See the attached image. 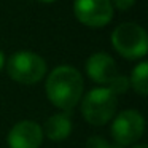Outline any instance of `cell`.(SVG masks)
Masks as SVG:
<instances>
[{"label":"cell","instance_id":"6da1fadb","mask_svg":"<svg viewBox=\"0 0 148 148\" xmlns=\"http://www.w3.org/2000/svg\"><path fill=\"white\" fill-rule=\"evenodd\" d=\"M83 77L72 65H59L49 72L45 91L51 103L64 112H70L83 97Z\"/></svg>","mask_w":148,"mask_h":148},{"label":"cell","instance_id":"7a4b0ae2","mask_svg":"<svg viewBox=\"0 0 148 148\" xmlns=\"http://www.w3.org/2000/svg\"><path fill=\"white\" fill-rule=\"evenodd\" d=\"M118 107V96L108 88H94L81 100V115L89 124L103 126L112 121Z\"/></svg>","mask_w":148,"mask_h":148},{"label":"cell","instance_id":"3957f363","mask_svg":"<svg viewBox=\"0 0 148 148\" xmlns=\"http://www.w3.org/2000/svg\"><path fill=\"white\" fill-rule=\"evenodd\" d=\"M8 77L21 84H35L46 75V62L32 51H18L10 56L7 64Z\"/></svg>","mask_w":148,"mask_h":148},{"label":"cell","instance_id":"277c9868","mask_svg":"<svg viewBox=\"0 0 148 148\" xmlns=\"http://www.w3.org/2000/svg\"><path fill=\"white\" fill-rule=\"evenodd\" d=\"M112 45L126 59H140L148 51V37L142 26L123 23L112 32Z\"/></svg>","mask_w":148,"mask_h":148},{"label":"cell","instance_id":"5b68a950","mask_svg":"<svg viewBox=\"0 0 148 148\" xmlns=\"http://www.w3.org/2000/svg\"><path fill=\"white\" fill-rule=\"evenodd\" d=\"M110 131L118 147H131L143 135L145 118L137 110H123L113 118Z\"/></svg>","mask_w":148,"mask_h":148},{"label":"cell","instance_id":"8992f818","mask_svg":"<svg viewBox=\"0 0 148 148\" xmlns=\"http://www.w3.org/2000/svg\"><path fill=\"white\" fill-rule=\"evenodd\" d=\"M75 18L88 27H103L112 21L113 7L110 0H73Z\"/></svg>","mask_w":148,"mask_h":148},{"label":"cell","instance_id":"52a82bcc","mask_svg":"<svg viewBox=\"0 0 148 148\" xmlns=\"http://www.w3.org/2000/svg\"><path fill=\"white\" fill-rule=\"evenodd\" d=\"M43 137V127L38 123L23 119L10 129L7 142L10 148H40Z\"/></svg>","mask_w":148,"mask_h":148},{"label":"cell","instance_id":"ba28073f","mask_svg":"<svg viewBox=\"0 0 148 148\" xmlns=\"http://www.w3.org/2000/svg\"><path fill=\"white\" fill-rule=\"evenodd\" d=\"M86 73L99 84H110L118 77V65L107 53H94L86 61Z\"/></svg>","mask_w":148,"mask_h":148},{"label":"cell","instance_id":"9c48e42d","mask_svg":"<svg viewBox=\"0 0 148 148\" xmlns=\"http://www.w3.org/2000/svg\"><path fill=\"white\" fill-rule=\"evenodd\" d=\"M72 132V119L69 112L64 113H54L51 115L45 123V129H43V135L53 142H62L70 135Z\"/></svg>","mask_w":148,"mask_h":148},{"label":"cell","instance_id":"30bf717a","mask_svg":"<svg viewBox=\"0 0 148 148\" xmlns=\"http://www.w3.org/2000/svg\"><path fill=\"white\" fill-rule=\"evenodd\" d=\"M129 80V88L135 91L140 96H147L148 94V64L147 62H140L137 64L131 72Z\"/></svg>","mask_w":148,"mask_h":148},{"label":"cell","instance_id":"8fae6325","mask_svg":"<svg viewBox=\"0 0 148 148\" xmlns=\"http://www.w3.org/2000/svg\"><path fill=\"white\" fill-rule=\"evenodd\" d=\"M107 88H108V89L112 91L113 94L119 96V94L126 92V91L129 89V80H127L126 77H123V75H118V77H116Z\"/></svg>","mask_w":148,"mask_h":148},{"label":"cell","instance_id":"7c38bea8","mask_svg":"<svg viewBox=\"0 0 148 148\" xmlns=\"http://www.w3.org/2000/svg\"><path fill=\"white\" fill-rule=\"evenodd\" d=\"M86 148H116V145L108 143L105 138L99 137V135H92L86 140Z\"/></svg>","mask_w":148,"mask_h":148},{"label":"cell","instance_id":"4fadbf2b","mask_svg":"<svg viewBox=\"0 0 148 148\" xmlns=\"http://www.w3.org/2000/svg\"><path fill=\"white\" fill-rule=\"evenodd\" d=\"M112 2L113 10H119V11H127L129 8H132V5L135 3V0H110Z\"/></svg>","mask_w":148,"mask_h":148},{"label":"cell","instance_id":"5bb4252c","mask_svg":"<svg viewBox=\"0 0 148 148\" xmlns=\"http://www.w3.org/2000/svg\"><path fill=\"white\" fill-rule=\"evenodd\" d=\"M5 64H7V59H5V54L0 51V72L5 69Z\"/></svg>","mask_w":148,"mask_h":148},{"label":"cell","instance_id":"9a60e30c","mask_svg":"<svg viewBox=\"0 0 148 148\" xmlns=\"http://www.w3.org/2000/svg\"><path fill=\"white\" fill-rule=\"evenodd\" d=\"M132 148H148V147H147V145H143V143H142V145H134Z\"/></svg>","mask_w":148,"mask_h":148},{"label":"cell","instance_id":"2e32d148","mask_svg":"<svg viewBox=\"0 0 148 148\" xmlns=\"http://www.w3.org/2000/svg\"><path fill=\"white\" fill-rule=\"evenodd\" d=\"M40 2H43V3H51V2H56V0H40Z\"/></svg>","mask_w":148,"mask_h":148}]
</instances>
